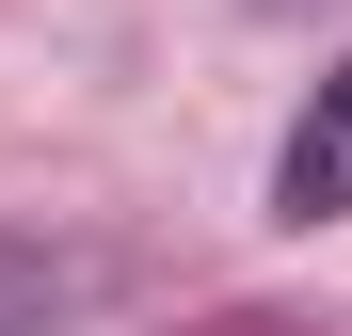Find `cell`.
<instances>
[{"instance_id": "6da1fadb", "label": "cell", "mask_w": 352, "mask_h": 336, "mask_svg": "<svg viewBox=\"0 0 352 336\" xmlns=\"http://www.w3.org/2000/svg\"><path fill=\"white\" fill-rule=\"evenodd\" d=\"M272 224H352V65L305 80V128L272 144Z\"/></svg>"}, {"instance_id": "7a4b0ae2", "label": "cell", "mask_w": 352, "mask_h": 336, "mask_svg": "<svg viewBox=\"0 0 352 336\" xmlns=\"http://www.w3.org/2000/svg\"><path fill=\"white\" fill-rule=\"evenodd\" d=\"M96 289V256H48V240H0V336L16 320H48V304H80Z\"/></svg>"}]
</instances>
